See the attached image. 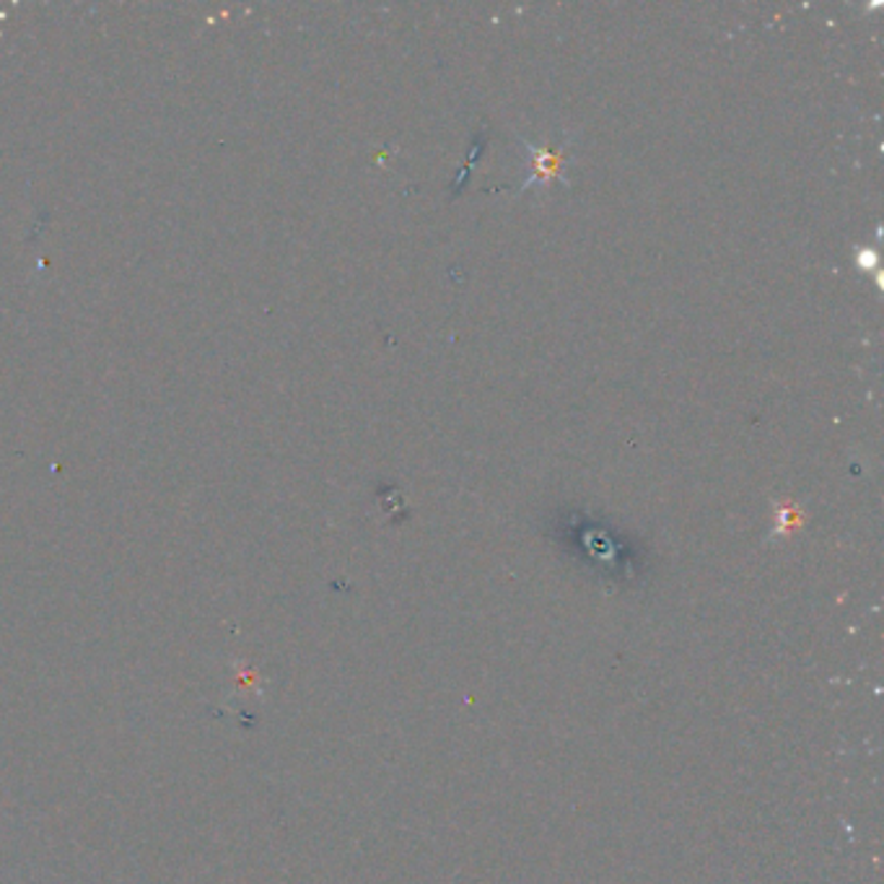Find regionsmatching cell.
Returning a JSON list of instances; mask_svg holds the SVG:
<instances>
[{
  "label": "cell",
  "mask_w": 884,
  "mask_h": 884,
  "mask_svg": "<svg viewBox=\"0 0 884 884\" xmlns=\"http://www.w3.org/2000/svg\"><path fill=\"white\" fill-rule=\"evenodd\" d=\"M571 146H573L571 135H565L563 140H552V144H545V146L532 144V140H522V148L526 153V161H524L526 177L522 182V187H519V192L532 190V185H552V182H563V185H569V179L563 177V172H565V164H569Z\"/></svg>",
  "instance_id": "obj_1"
},
{
  "label": "cell",
  "mask_w": 884,
  "mask_h": 884,
  "mask_svg": "<svg viewBox=\"0 0 884 884\" xmlns=\"http://www.w3.org/2000/svg\"><path fill=\"white\" fill-rule=\"evenodd\" d=\"M801 524V514L796 509H781L779 511V530L784 532L788 526H799Z\"/></svg>",
  "instance_id": "obj_2"
},
{
  "label": "cell",
  "mask_w": 884,
  "mask_h": 884,
  "mask_svg": "<svg viewBox=\"0 0 884 884\" xmlns=\"http://www.w3.org/2000/svg\"><path fill=\"white\" fill-rule=\"evenodd\" d=\"M859 262H861L863 270L874 267V265H876V254L869 252V249H861V252H859Z\"/></svg>",
  "instance_id": "obj_3"
}]
</instances>
